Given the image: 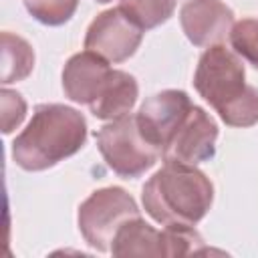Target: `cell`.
Here are the masks:
<instances>
[{"label": "cell", "instance_id": "cell-18", "mask_svg": "<svg viewBox=\"0 0 258 258\" xmlns=\"http://www.w3.org/2000/svg\"><path fill=\"white\" fill-rule=\"evenodd\" d=\"M2 97V133H12L24 119L26 115V101L22 99L20 93L10 91V89H2L0 93Z\"/></svg>", "mask_w": 258, "mask_h": 258}, {"label": "cell", "instance_id": "cell-12", "mask_svg": "<svg viewBox=\"0 0 258 258\" xmlns=\"http://www.w3.org/2000/svg\"><path fill=\"white\" fill-rule=\"evenodd\" d=\"M111 252L113 256H163V236L139 216L119 228Z\"/></svg>", "mask_w": 258, "mask_h": 258}, {"label": "cell", "instance_id": "cell-13", "mask_svg": "<svg viewBox=\"0 0 258 258\" xmlns=\"http://www.w3.org/2000/svg\"><path fill=\"white\" fill-rule=\"evenodd\" d=\"M34 50L18 34L2 32V85L18 83L32 73Z\"/></svg>", "mask_w": 258, "mask_h": 258}, {"label": "cell", "instance_id": "cell-17", "mask_svg": "<svg viewBox=\"0 0 258 258\" xmlns=\"http://www.w3.org/2000/svg\"><path fill=\"white\" fill-rule=\"evenodd\" d=\"M230 44L238 56L258 69V20L242 18L230 30Z\"/></svg>", "mask_w": 258, "mask_h": 258}, {"label": "cell", "instance_id": "cell-3", "mask_svg": "<svg viewBox=\"0 0 258 258\" xmlns=\"http://www.w3.org/2000/svg\"><path fill=\"white\" fill-rule=\"evenodd\" d=\"M95 139L105 163L125 179L143 175L161 157V151L141 133L135 115L109 121L97 131Z\"/></svg>", "mask_w": 258, "mask_h": 258}, {"label": "cell", "instance_id": "cell-5", "mask_svg": "<svg viewBox=\"0 0 258 258\" xmlns=\"http://www.w3.org/2000/svg\"><path fill=\"white\" fill-rule=\"evenodd\" d=\"M194 87L218 113L246 89V71L240 56L224 44L208 46L198 60Z\"/></svg>", "mask_w": 258, "mask_h": 258}, {"label": "cell", "instance_id": "cell-7", "mask_svg": "<svg viewBox=\"0 0 258 258\" xmlns=\"http://www.w3.org/2000/svg\"><path fill=\"white\" fill-rule=\"evenodd\" d=\"M218 125L216 121L198 105L191 107L183 123L169 137L161 149L163 161H175L185 165H198L216 155Z\"/></svg>", "mask_w": 258, "mask_h": 258}, {"label": "cell", "instance_id": "cell-11", "mask_svg": "<svg viewBox=\"0 0 258 258\" xmlns=\"http://www.w3.org/2000/svg\"><path fill=\"white\" fill-rule=\"evenodd\" d=\"M137 95H139V87L135 77L125 71L113 69L109 81L105 83L99 97L89 105V109L97 119L103 121L121 119L131 113L133 105L137 103Z\"/></svg>", "mask_w": 258, "mask_h": 258}, {"label": "cell", "instance_id": "cell-4", "mask_svg": "<svg viewBox=\"0 0 258 258\" xmlns=\"http://www.w3.org/2000/svg\"><path fill=\"white\" fill-rule=\"evenodd\" d=\"M139 216L141 214L135 200L123 187L111 185L93 191L79 206L77 222L85 242L91 248L99 252H111V244L119 228Z\"/></svg>", "mask_w": 258, "mask_h": 258}, {"label": "cell", "instance_id": "cell-19", "mask_svg": "<svg viewBox=\"0 0 258 258\" xmlns=\"http://www.w3.org/2000/svg\"><path fill=\"white\" fill-rule=\"evenodd\" d=\"M97 2H101V4H105V2H111V0H97Z\"/></svg>", "mask_w": 258, "mask_h": 258}, {"label": "cell", "instance_id": "cell-16", "mask_svg": "<svg viewBox=\"0 0 258 258\" xmlns=\"http://www.w3.org/2000/svg\"><path fill=\"white\" fill-rule=\"evenodd\" d=\"M28 14L46 26H60L73 18L79 0H24Z\"/></svg>", "mask_w": 258, "mask_h": 258}, {"label": "cell", "instance_id": "cell-6", "mask_svg": "<svg viewBox=\"0 0 258 258\" xmlns=\"http://www.w3.org/2000/svg\"><path fill=\"white\" fill-rule=\"evenodd\" d=\"M143 40V28L121 8H109L89 24L85 48L117 64L135 54Z\"/></svg>", "mask_w": 258, "mask_h": 258}, {"label": "cell", "instance_id": "cell-14", "mask_svg": "<svg viewBox=\"0 0 258 258\" xmlns=\"http://www.w3.org/2000/svg\"><path fill=\"white\" fill-rule=\"evenodd\" d=\"M143 30L155 28L173 16L175 0H121L119 4Z\"/></svg>", "mask_w": 258, "mask_h": 258}, {"label": "cell", "instance_id": "cell-1", "mask_svg": "<svg viewBox=\"0 0 258 258\" xmlns=\"http://www.w3.org/2000/svg\"><path fill=\"white\" fill-rule=\"evenodd\" d=\"M87 141L83 113L60 103L38 105L26 129L12 141V159L26 171H44L81 151Z\"/></svg>", "mask_w": 258, "mask_h": 258}, {"label": "cell", "instance_id": "cell-15", "mask_svg": "<svg viewBox=\"0 0 258 258\" xmlns=\"http://www.w3.org/2000/svg\"><path fill=\"white\" fill-rule=\"evenodd\" d=\"M220 119L230 127H252L258 123V89L246 85V89L218 111Z\"/></svg>", "mask_w": 258, "mask_h": 258}, {"label": "cell", "instance_id": "cell-10", "mask_svg": "<svg viewBox=\"0 0 258 258\" xmlns=\"http://www.w3.org/2000/svg\"><path fill=\"white\" fill-rule=\"evenodd\" d=\"M111 71L109 60H105L101 54L93 50L77 52L62 69V91L71 101L89 107L103 91Z\"/></svg>", "mask_w": 258, "mask_h": 258}, {"label": "cell", "instance_id": "cell-2", "mask_svg": "<svg viewBox=\"0 0 258 258\" xmlns=\"http://www.w3.org/2000/svg\"><path fill=\"white\" fill-rule=\"evenodd\" d=\"M141 202L161 226H196L212 208L214 185L196 165L163 161L145 181Z\"/></svg>", "mask_w": 258, "mask_h": 258}, {"label": "cell", "instance_id": "cell-8", "mask_svg": "<svg viewBox=\"0 0 258 258\" xmlns=\"http://www.w3.org/2000/svg\"><path fill=\"white\" fill-rule=\"evenodd\" d=\"M191 107L194 105L185 91L165 89L141 103L135 115L137 125L145 135V139L161 151L169 141V137L175 133V129L183 123Z\"/></svg>", "mask_w": 258, "mask_h": 258}, {"label": "cell", "instance_id": "cell-9", "mask_svg": "<svg viewBox=\"0 0 258 258\" xmlns=\"http://www.w3.org/2000/svg\"><path fill=\"white\" fill-rule=\"evenodd\" d=\"M181 30L194 46L222 44L234 26V12L220 0H187L179 10Z\"/></svg>", "mask_w": 258, "mask_h": 258}]
</instances>
